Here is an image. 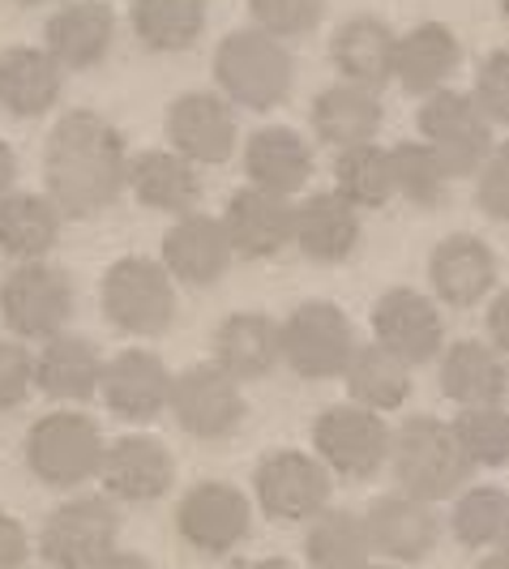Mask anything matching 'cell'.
<instances>
[{"instance_id": "obj_1", "label": "cell", "mask_w": 509, "mask_h": 569, "mask_svg": "<svg viewBox=\"0 0 509 569\" xmlns=\"http://www.w3.org/2000/svg\"><path fill=\"white\" fill-rule=\"evenodd\" d=\"M129 150L108 116L64 112L43 150V180L60 219H94L124 189Z\"/></svg>"}, {"instance_id": "obj_2", "label": "cell", "mask_w": 509, "mask_h": 569, "mask_svg": "<svg viewBox=\"0 0 509 569\" xmlns=\"http://www.w3.org/2000/svg\"><path fill=\"white\" fill-rule=\"evenodd\" d=\"M386 462L395 467L398 492L420 497L428 506L453 497L471 480V462L458 450L450 425H441L437 416H407L390 432V458Z\"/></svg>"}, {"instance_id": "obj_3", "label": "cell", "mask_w": 509, "mask_h": 569, "mask_svg": "<svg viewBox=\"0 0 509 569\" xmlns=\"http://www.w3.org/2000/svg\"><path fill=\"white\" fill-rule=\"evenodd\" d=\"M214 82L227 103H240L249 112H270V108L287 103L291 82H296V64H291L283 39L257 27L236 30L214 52Z\"/></svg>"}, {"instance_id": "obj_4", "label": "cell", "mask_w": 509, "mask_h": 569, "mask_svg": "<svg viewBox=\"0 0 509 569\" xmlns=\"http://www.w3.org/2000/svg\"><path fill=\"white\" fill-rule=\"evenodd\" d=\"M99 300H103V317L120 335H133V339L168 335L176 321V279L163 270V261H150V257H120L103 274Z\"/></svg>"}, {"instance_id": "obj_5", "label": "cell", "mask_w": 509, "mask_h": 569, "mask_svg": "<svg viewBox=\"0 0 509 569\" xmlns=\"http://www.w3.org/2000/svg\"><path fill=\"white\" fill-rule=\"evenodd\" d=\"M103 432L82 411H48L27 432V467L39 485L82 488L99 476L103 462Z\"/></svg>"}, {"instance_id": "obj_6", "label": "cell", "mask_w": 509, "mask_h": 569, "mask_svg": "<svg viewBox=\"0 0 509 569\" xmlns=\"http://www.w3.org/2000/svg\"><path fill=\"white\" fill-rule=\"evenodd\" d=\"M312 450L317 462L339 476L342 485H360L372 480L386 458H390V425L381 420V411L368 407H326L312 425Z\"/></svg>"}, {"instance_id": "obj_7", "label": "cell", "mask_w": 509, "mask_h": 569, "mask_svg": "<svg viewBox=\"0 0 509 569\" xmlns=\"http://www.w3.org/2000/svg\"><path fill=\"white\" fill-rule=\"evenodd\" d=\"M351 351H356L351 317L330 300H309L291 309V317L279 326V365H287L305 381L342 377Z\"/></svg>"}, {"instance_id": "obj_8", "label": "cell", "mask_w": 509, "mask_h": 569, "mask_svg": "<svg viewBox=\"0 0 509 569\" xmlns=\"http://www.w3.org/2000/svg\"><path fill=\"white\" fill-rule=\"evenodd\" d=\"M120 540V510L108 492L69 497L43 518L39 557L52 569H90Z\"/></svg>"}, {"instance_id": "obj_9", "label": "cell", "mask_w": 509, "mask_h": 569, "mask_svg": "<svg viewBox=\"0 0 509 569\" xmlns=\"http://www.w3.org/2000/svg\"><path fill=\"white\" fill-rule=\"evenodd\" d=\"M420 142L441 159L450 176H476V168L497 150V124L471 103V94L441 86L425 94Z\"/></svg>"}, {"instance_id": "obj_10", "label": "cell", "mask_w": 509, "mask_h": 569, "mask_svg": "<svg viewBox=\"0 0 509 569\" xmlns=\"http://www.w3.org/2000/svg\"><path fill=\"white\" fill-rule=\"evenodd\" d=\"M0 317L18 339L43 342L73 317V283L60 266L18 261L0 283Z\"/></svg>"}, {"instance_id": "obj_11", "label": "cell", "mask_w": 509, "mask_h": 569, "mask_svg": "<svg viewBox=\"0 0 509 569\" xmlns=\"http://www.w3.org/2000/svg\"><path fill=\"white\" fill-rule=\"evenodd\" d=\"M253 506L236 485L223 480H201L176 506V531L201 557H227L231 548L249 540Z\"/></svg>"}, {"instance_id": "obj_12", "label": "cell", "mask_w": 509, "mask_h": 569, "mask_svg": "<svg viewBox=\"0 0 509 569\" xmlns=\"http://www.w3.org/2000/svg\"><path fill=\"white\" fill-rule=\"evenodd\" d=\"M168 411L189 437L223 441L244 420V395L240 381H231L219 365H193L171 377Z\"/></svg>"}, {"instance_id": "obj_13", "label": "cell", "mask_w": 509, "mask_h": 569, "mask_svg": "<svg viewBox=\"0 0 509 569\" xmlns=\"http://www.w3.org/2000/svg\"><path fill=\"white\" fill-rule=\"evenodd\" d=\"M330 471L305 450H275L253 471L257 506L275 522H309L312 513L330 506Z\"/></svg>"}, {"instance_id": "obj_14", "label": "cell", "mask_w": 509, "mask_h": 569, "mask_svg": "<svg viewBox=\"0 0 509 569\" xmlns=\"http://www.w3.org/2000/svg\"><path fill=\"white\" fill-rule=\"evenodd\" d=\"M372 335L381 347H390L398 360L416 365H432L441 356L446 342V317L441 305L416 291V287H390L377 305H372Z\"/></svg>"}, {"instance_id": "obj_15", "label": "cell", "mask_w": 509, "mask_h": 569, "mask_svg": "<svg viewBox=\"0 0 509 569\" xmlns=\"http://www.w3.org/2000/svg\"><path fill=\"white\" fill-rule=\"evenodd\" d=\"M99 480L112 501H129V506H150L159 497H168L176 485V458L171 450L150 437V432H124L103 446V462H99Z\"/></svg>"}, {"instance_id": "obj_16", "label": "cell", "mask_w": 509, "mask_h": 569, "mask_svg": "<svg viewBox=\"0 0 509 569\" xmlns=\"http://www.w3.org/2000/svg\"><path fill=\"white\" fill-rule=\"evenodd\" d=\"M365 531L368 548L390 566H420L441 540V518L420 497L386 492L365 510Z\"/></svg>"}, {"instance_id": "obj_17", "label": "cell", "mask_w": 509, "mask_h": 569, "mask_svg": "<svg viewBox=\"0 0 509 569\" xmlns=\"http://www.w3.org/2000/svg\"><path fill=\"white\" fill-rule=\"evenodd\" d=\"M99 390H103V402H108V411H112L116 420L150 425V420H159L168 411L171 372L154 351L129 347V351H120L116 360L103 365Z\"/></svg>"}, {"instance_id": "obj_18", "label": "cell", "mask_w": 509, "mask_h": 569, "mask_svg": "<svg viewBox=\"0 0 509 569\" xmlns=\"http://www.w3.org/2000/svg\"><path fill=\"white\" fill-rule=\"evenodd\" d=\"M168 146L189 163H227L236 150V112L223 94L189 90L168 108Z\"/></svg>"}, {"instance_id": "obj_19", "label": "cell", "mask_w": 509, "mask_h": 569, "mask_svg": "<svg viewBox=\"0 0 509 569\" xmlns=\"http://www.w3.org/2000/svg\"><path fill=\"white\" fill-rule=\"evenodd\" d=\"M428 283L437 305L446 309H476L497 283V253L480 236L453 231L428 253Z\"/></svg>"}, {"instance_id": "obj_20", "label": "cell", "mask_w": 509, "mask_h": 569, "mask_svg": "<svg viewBox=\"0 0 509 569\" xmlns=\"http://www.w3.org/2000/svg\"><path fill=\"white\" fill-rule=\"evenodd\" d=\"M223 231L231 257H249V261H266L279 257L291 244V198L266 193V189H236L227 198L223 210Z\"/></svg>"}, {"instance_id": "obj_21", "label": "cell", "mask_w": 509, "mask_h": 569, "mask_svg": "<svg viewBox=\"0 0 509 569\" xmlns=\"http://www.w3.org/2000/svg\"><path fill=\"white\" fill-rule=\"evenodd\" d=\"M231 266V244L227 231L214 214H180L163 236V270L176 283L189 287H210L219 283Z\"/></svg>"}, {"instance_id": "obj_22", "label": "cell", "mask_w": 509, "mask_h": 569, "mask_svg": "<svg viewBox=\"0 0 509 569\" xmlns=\"http://www.w3.org/2000/svg\"><path fill=\"white\" fill-rule=\"evenodd\" d=\"M116 39V13L103 0H73L60 4L43 27V52L57 60L60 69H94L108 60Z\"/></svg>"}, {"instance_id": "obj_23", "label": "cell", "mask_w": 509, "mask_h": 569, "mask_svg": "<svg viewBox=\"0 0 509 569\" xmlns=\"http://www.w3.org/2000/svg\"><path fill=\"white\" fill-rule=\"evenodd\" d=\"M291 244L317 266H339L360 244V210L339 193H312L291 206Z\"/></svg>"}, {"instance_id": "obj_24", "label": "cell", "mask_w": 509, "mask_h": 569, "mask_svg": "<svg viewBox=\"0 0 509 569\" xmlns=\"http://www.w3.org/2000/svg\"><path fill=\"white\" fill-rule=\"evenodd\" d=\"M395 43L398 34L390 30V22H381L372 13H360V18H347L335 30L330 60H335L342 82L381 90L386 82H395Z\"/></svg>"}, {"instance_id": "obj_25", "label": "cell", "mask_w": 509, "mask_h": 569, "mask_svg": "<svg viewBox=\"0 0 509 569\" xmlns=\"http://www.w3.org/2000/svg\"><path fill=\"white\" fill-rule=\"evenodd\" d=\"M103 356L82 335H52L43 339L34 356V390H43L52 402H86L99 395Z\"/></svg>"}, {"instance_id": "obj_26", "label": "cell", "mask_w": 509, "mask_h": 569, "mask_svg": "<svg viewBox=\"0 0 509 569\" xmlns=\"http://www.w3.org/2000/svg\"><path fill=\"white\" fill-rule=\"evenodd\" d=\"M441 395L458 407H492L506 402L509 390V369L506 356L483 339H462L450 342L441 356V377H437Z\"/></svg>"}, {"instance_id": "obj_27", "label": "cell", "mask_w": 509, "mask_h": 569, "mask_svg": "<svg viewBox=\"0 0 509 569\" xmlns=\"http://www.w3.org/2000/svg\"><path fill=\"white\" fill-rule=\"evenodd\" d=\"M124 184L133 189V198L146 210H163V214H189L201 201V176L198 163H189L176 150H142L138 159H129Z\"/></svg>"}, {"instance_id": "obj_28", "label": "cell", "mask_w": 509, "mask_h": 569, "mask_svg": "<svg viewBox=\"0 0 509 569\" xmlns=\"http://www.w3.org/2000/svg\"><path fill=\"white\" fill-rule=\"evenodd\" d=\"M244 176H249V184L266 189V193H279V198L300 193L312 176L309 142L287 124L257 129L244 142Z\"/></svg>"}, {"instance_id": "obj_29", "label": "cell", "mask_w": 509, "mask_h": 569, "mask_svg": "<svg viewBox=\"0 0 509 569\" xmlns=\"http://www.w3.org/2000/svg\"><path fill=\"white\" fill-rule=\"evenodd\" d=\"M381 116L386 112H381L377 90L335 82L312 99V133H317V142L339 154V150L372 142L377 129H381Z\"/></svg>"}, {"instance_id": "obj_30", "label": "cell", "mask_w": 509, "mask_h": 569, "mask_svg": "<svg viewBox=\"0 0 509 569\" xmlns=\"http://www.w3.org/2000/svg\"><path fill=\"white\" fill-rule=\"evenodd\" d=\"M64 86V69L43 48H4L0 52V108L18 120L52 112Z\"/></svg>"}, {"instance_id": "obj_31", "label": "cell", "mask_w": 509, "mask_h": 569, "mask_svg": "<svg viewBox=\"0 0 509 569\" xmlns=\"http://www.w3.org/2000/svg\"><path fill=\"white\" fill-rule=\"evenodd\" d=\"M462 64V48L450 27L441 22H420L416 30L398 34L395 43V82L407 94H432L453 78Z\"/></svg>"}, {"instance_id": "obj_32", "label": "cell", "mask_w": 509, "mask_h": 569, "mask_svg": "<svg viewBox=\"0 0 509 569\" xmlns=\"http://www.w3.org/2000/svg\"><path fill=\"white\" fill-rule=\"evenodd\" d=\"M214 365L231 381H261L279 369V321L266 313H231L214 330Z\"/></svg>"}, {"instance_id": "obj_33", "label": "cell", "mask_w": 509, "mask_h": 569, "mask_svg": "<svg viewBox=\"0 0 509 569\" xmlns=\"http://www.w3.org/2000/svg\"><path fill=\"white\" fill-rule=\"evenodd\" d=\"M60 210L48 193H4L0 198V253L13 261H43L60 244Z\"/></svg>"}, {"instance_id": "obj_34", "label": "cell", "mask_w": 509, "mask_h": 569, "mask_svg": "<svg viewBox=\"0 0 509 569\" xmlns=\"http://www.w3.org/2000/svg\"><path fill=\"white\" fill-rule=\"evenodd\" d=\"M347 395L356 407H368V411H395L411 399V365L398 360L390 347L381 342H365L351 351L347 360Z\"/></svg>"}, {"instance_id": "obj_35", "label": "cell", "mask_w": 509, "mask_h": 569, "mask_svg": "<svg viewBox=\"0 0 509 569\" xmlns=\"http://www.w3.org/2000/svg\"><path fill=\"white\" fill-rule=\"evenodd\" d=\"M129 27L150 52H189L206 30V0H133Z\"/></svg>"}, {"instance_id": "obj_36", "label": "cell", "mask_w": 509, "mask_h": 569, "mask_svg": "<svg viewBox=\"0 0 509 569\" xmlns=\"http://www.w3.org/2000/svg\"><path fill=\"white\" fill-rule=\"evenodd\" d=\"M305 557L312 569H360L372 561L365 531V513L356 510H317L305 531Z\"/></svg>"}, {"instance_id": "obj_37", "label": "cell", "mask_w": 509, "mask_h": 569, "mask_svg": "<svg viewBox=\"0 0 509 569\" xmlns=\"http://www.w3.org/2000/svg\"><path fill=\"white\" fill-rule=\"evenodd\" d=\"M335 193L356 210H381L395 198V171H390V150L377 142L339 150L335 159Z\"/></svg>"}, {"instance_id": "obj_38", "label": "cell", "mask_w": 509, "mask_h": 569, "mask_svg": "<svg viewBox=\"0 0 509 569\" xmlns=\"http://www.w3.org/2000/svg\"><path fill=\"white\" fill-rule=\"evenodd\" d=\"M450 531L462 548H497L509 536V497L497 485L467 488L450 513Z\"/></svg>"}, {"instance_id": "obj_39", "label": "cell", "mask_w": 509, "mask_h": 569, "mask_svg": "<svg viewBox=\"0 0 509 569\" xmlns=\"http://www.w3.org/2000/svg\"><path fill=\"white\" fill-rule=\"evenodd\" d=\"M390 171H395V198L411 201L420 210H437L450 198V171L425 142L390 146Z\"/></svg>"}, {"instance_id": "obj_40", "label": "cell", "mask_w": 509, "mask_h": 569, "mask_svg": "<svg viewBox=\"0 0 509 569\" xmlns=\"http://www.w3.org/2000/svg\"><path fill=\"white\" fill-rule=\"evenodd\" d=\"M450 432L453 441H458V450H462V458L471 462V471L476 467L497 471V467L509 462V416L501 402H492V407H462L453 416Z\"/></svg>"}, {"instance_id": "obj_41", "label": "cell", "mask_w": 509, "mask_h": 569, "mask_svg": "<svg viewBox=\"0 0 509 569\" xmlns=\"http://www.w3.org/2000/svg\"><path fill=\"white\" fill-rule=\"evenodd\" d=\"M249 13H253L257 30L275 34V39H296L321 22L326 0H249Z\"/></svg>"}, {"instance_id": "obj_42", "label": "cell", "mask_w": 509, "mask_h": 569, "mask_svg": "<svg viewBox=\"0 0 509 569\" xmlns=\"http://www.w3.org/2000/svg\"><path fill=\"white\" fill-rule=\"evenodd\" d=\"M471 103H476L492 124H506L509 120V52H492V57L480 64Z\"/></svg>"}, {"instance_id": "obj_43", "label": "cell", "mask_w": 509, "mask_h": 569, "mask_svg": "<svg viewBox=\"0 0 509 569\" xmlns=\"http://www.w3.org/2000/svg\"><path fill=\"white\" fill-rule=\"evenodd\" d=\"M34 390V356L22 342H0V411L22 407Z\"/></svg>"}, {"instance_id": "obj_44", "label": "cell", "mask_w": 509, "mask_h": 569, "mask_svg": "<svg viewBox=\"0 0 509 569\" xmlns=\"http://www.w3.org/2000/svg\"><path fill=\"white\" fill-rule=\"evenodd\" d=\"M476 171H480V180H476V206H480L488 219L506 223L509 219V154L506 150H492Z\"/></svg>"}, {"instance_id": "obj_45", "label": "cell", "mask_w": 509, "mask_h": 569, "mask_svg": "<svg viewBox=\"0 0 509 569\" xmlns=\"http://www.w3.org/2000/svg\"><path fill=\"white\" fill-rule=\"evenodd\" d=\"M30 557L27 527L13 513H0V569H22Z\"/></svg>"}, {"instance_id": "obj_46", "label": "cell", "mask_w": 509, "mask_h": 569, "mask_svg": "<svg viewBox=\"0 0 509 569\" xmlns=\"http://www.w3.org/2000/svg\"><path fill=\"white\" fill-rule=\"evenodd\" d=\"M506 313H509V291H501L497 300H492V309H488V347H497L501 356L509 351V330H506Z\"/></svg>"}, {"instance_id": "obj_47", "label": "cell", "mask_w": 509, "mask_h": 569, "mask_svg": "<svg viewBox=\"0 0 509 569\" xmlns=\"http://www.w3.org/2000/svg\"><path fill=\"white\" fill-rule=\"evenodd\" d=\"M90 569H154L150 561H146L142 552H129V548H112V552H103L99 561Z\"/></svg>"}, {"instance_id": "obj_48", "label": "cell", "mask_w": 509, "mask_h": 569, "mask_svg": "<svg viewBox=\"0 0 509 569\" xmlns=\"http://www.w3.org/2000/svg\"><path fill=\"white\" fill-rule=\"evenodd\" d=\"M13 180H18V159H13V150L0 142V198L13 189Z\"/></svg>"}, {"instance_id": "obj_49", "label": "cell", "mask_w": 509, "mask_h": 569, "mask_svg": "<svg viewBox=\"0 0 509 569\" xmlns=\"http://www.w3.org/2000/svg\"><path fill=\"white\" fill-rule=\"evenodd\" d=\"M476 569H509V557H506V548H501V543H497V548H492V552H488V557H483L480 566Z\"/></svg>"}, {"instance_id": "obj_50", "label": "cell", "mask_w": 509, "mask_h": 569, "mask_svg": "<svg viewBox=\"0 0 509 569\" xmlns=\"http://www.w3.org/2000/svg\"><path fill=\"white\" fill-rule=\"evenodd\" d=\"M253 569H300L296 561H287V557H266V561H257Z\"/></svg>"}, {"instance_id": "obj_51", "label": "cell", "mask_w": 509, "mask_h": 569, "mask_svg": "<svg viewBox=\"0 0 509 569\" xmlns=\"http://www.w3.org/2000/svg\"><path fill=\"white\" fill-rule=\"evenodd\" d=\"M13 4H22V9H39V4H64V0H13Z\"/></svg>"}, {"instance_id": "obj_52", "label": "cell", "mask_w": 509, "mask_h": 569, "mask_svg": "<svg viewBox=\"0 0 509 569\" xmlns=\"http://www.w3.org/2000/svg\"><path fill=\"white\" fill-rule=\"evenodd\" d=\"M360 569H398V566H360Z\"/></svg>"}]
</instances>
